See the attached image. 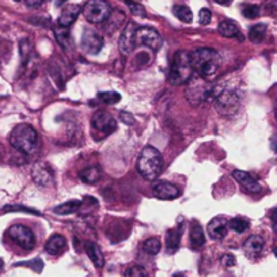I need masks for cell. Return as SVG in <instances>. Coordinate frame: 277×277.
I'll list each match as a JSON object with an SVG mask.
<instances>
[{"label":"cell","mask_w":277,"mask_h":277,"mask_svg":"<svg viewBox=\"0 0 277 277\" xmlns=\"http://www.w3.org/2000/svg\"><path fill=\"white\" fill-rule=\"evenodd\" d=\"M15 266H29V268H33L37 273L42 272V268H43V262L39 258H35V260L33 261H29V262H19V264H17Z\"/></svg>","instance_id":"36"},{"label":"cell","mask_w":277,"mask_h":277,"mask_svg":"<svg viewBox=\"0 0 277 277\" xmlns=\"http://www.w3.org/2000/svg\"><path fill=\"white\" fill-rule=\"evenodd\" d=\"M98 98L102 104L105 105H116L121 101V96L116 91H106V93H100Z\"/></svg>","instance_id":"32"},{"label":"cell","mask_w":277,"mask_h":277,"mask_svg":"<svg viewBox=\"0 0 277 277\" xmlns=\"http://www.w3.org/2000/svg\"><path fill=\"white\" fill-rule=\"evenodd\" d=\"M80 207H82V201L71 200V201H67V203L60 204V205L53 208V212L56 215H71V213L76 212Z\"/></svg>","instance_id":"25"},{"label":"cell","mask_w":277,"mask_h":277,"mask_svg":"<svg viewBox=\"0 0 277 277\" xmlns=\"http://www.w3.org/2000/svg\"><path fill=\"white\" fill-rule=\"evenodd\" d=\"M25 3H26L27 7H30V9H37L39 6H42L43 0H23Z\"/></svg>","instance_id":"41"},{"label":"cell","mask_w":277,"mask_h":277,"mask_svg":"<svg viewBox=\"0 0 277 277\" xmlns=\"http://www.w3.org/2000/svg\"><path fill=\"white\" fill-rule=\"evenodd\" d=\"M125 5L128 6V9L130 10V13L136 15V17H146V10L140 3L133 2V0H126Z\"/></svg>","instance_id":"33"},{"label":"cell","mask_w":277,"mask_h":277,"mask_svg":"<svg viewBox=\"0 0 277 277\" xmlns=\"http://www.w3.org/2000/svg\"><path fill=\"white\" fill-rule=\"evenodd\" d=\"M14 2H23V0H14Z\"/></svg>","instance_id":"48"},{"label":"cell","mask_w":277,"mask_h":277,"mask_svg":"<svg viewBox=\"0 0 277 277\" xmlns=\"http://www.w3.org/2000/svg\"><path fill=\"white\" fill-rule=\"evenodd\" d=\"M217 31H219V34L225 37V38H237V37H241L239 26L234 21H229V19H225V21L220 22V25L217 27Z\"/></svg>","instance_id":"22"},{"label":"cell","mask_w":277,"mask_h":277,"mask_svg":"<svg viewBox=\"0 0 277 277\" xmlns=\"http://www.w3.org/2000/svg\"><path fill=\"white\" fill-rule=\"evenodd\" d=\"M243 17L249 18V19H254L260 15V7L256 5H247L242 9Z\"/></svg>","instance_id":"35"},{"label":"cell","mask_w":277,"mask_h":277,"mask_svg":"<svg viewBox=\"0 0 277 277\" xmlns=\"http://www.w3.org/2000/svg\"><path fill=\"white\" fill-rule=\"evenodd\" d=\"M125 21V14L117 10V11H114L110 14V17L106 19V25H105V30H108L109 33H112V31L117 30L118 27L121 26L122 23Z\"/></svg>","instance_id":"24"},{"label":"cell","mask_w":277,"mask_h":277,"mask_svg":"<svg viewBox=\"0 0 277 277\" xmlns=\"http://www.w3.org/2000/svg\"><path fill=\"white\" fill-rule=\"evenodd\" d=\"M162 43H163V39L155 29L147 26L137 27V30H136V45H143V47H147L151 51L156 52L160 49Z\"/></svg>","instance_id":"9"},{"label":"cell","mask_w":277,"mask_h":277,"mask_svg":"<svg viewBox=\"0 0 277 277\" xmlns=\"http://www.w3.org/2000/svg\"><path fill=\"white\" fill-rule=\"evenodd\" d=\"M93 128L97 130H100L102 133H113L116 128H117V121L112 117V114L105 110H98L94 113L93 120H91Z\"/></svg>","instance_id":"10"},{"label":"cell","mask_w":277,"mask_h":277,"mask_svg":"<svg viewBox=\"0 0 277 277\" xmlns=\"http://www.w3.org/2000/svg\"><path fill=\"white\" fill-rule=\"evenodd\" d=\"M53 33H55V37H56L57 42L60 43V47H63L64 49H69L72 47L68 27H61L57 25V26L53 29Z\"/></svg>","instance_id":"26"},{"label":"cell","mask_w":277,"mask_h":277,"mask_svg":"<svg viewBox=\"0 0 277 277\" xmlns=\"http://www.w3.org/2000/svg\"><path fill=\"white\" fill-rule=\"evenodd\" d=\"M187 87V100L193 106H199L208 100H213L215 84H209L203 78H193L189 80Z\"/></svg>","instance_id":"6"},{"label":"cell","mask_w":277,"mask_h":277,"mask_svg":"<svg viewBox=\"0 0 277 277\" xmlns=\"http://www.w3.org/2000/svg\"><path fill=\"white\" fill-rule=\"evenodd\" d=\"M173 277H183V276H182V274H174Z\"/></svg>","instance_id":"46"},{"label":"cell","mask_w":277,"mask_h":277,"mask_svg":"<svg viewBox=\"0 0 277 277\" xmlns=\"http://www.w3.org/2000/svg\"><path fill=\"white\" fill-rule=\"evenodd\" d=\"M213 101L215 108L221 116L224 117H233L241 108L242 104V93L238 88L229 86H216L215 84V93H213Z\"/></svg>","instance_id":"2"},{"label":"cell","mask_w":277,"mask_h":277,"mask_svg":"<svg viewBox=\"0 0 277 277\" xmlns=\"http://www.w3.org/2000/svg\"><path fill=\"white\" fill-rule=\"evenodd\" d=\"M82 13L90 23L100 25L110 17L112 7L106 0H88L82 9Z\"/></svg>","instance_id":"7"},{"label":"cell","mask_w":277,"mask_h":277,"mask_svg":"<svg viewBox=\"0 0 277 277\" xmlns=\"http://www.w3.org/2000/svg\"><path fill=\"white\" fill-rule=\"evenodd\" d=\"M215 2H216V3H219V5H228L231 0H215Z\"/></svg>","instance_id":"43"},{"label":"cell","mask_w":277,"mask_h":277,"mask_svg":"<svg viewBox=\"0 0 277 277\" xmlns=\"http://www.w3.org/2000/svg\"><path fill=\"white\" fill-rule=\"evenodd\" d=\"M193 76V68L191 63V53L187 51H178L174 55L173 63L170 65L169 82L174 86L185 84Z\"/></svg>","instance_id":"5"},{"label":"cell","mask_w":277,"mask_h":277,"mask_svg":"<svg viewBox=\"0 0 277 277\" xmlns=\"http://www.w3.org/2000/svg\"><path fill=\"white\" fill-rule=\"evenodd\" d=\"M265 241L260 235H251L243 243V250L247 256L257 257L261 251L264 250Z\"/></svg>","instance_id":"17"},{"label":"cell","mask_w":277,"mask_h":277,"mask_svg":"<svg viewBox=\"0 0 277 277\" xmlns=\"http://www.w3.org/2000/svg\"><path fill=\"white\" fill-rule=\"evenodd\" d=\"M104 47V38L98 31L84 29L82 34V48L88 55H97Z\"/></svg>","instance_id":"11"},{"label":"cell","mask_w":277,"mask_h":277,"mask_svg":"<svg viewBox=\"0 0 277 277\" xmlns=\"http://www.w3.org/2000/svg\"><path fill=\"white\" fill-rule=\"evenodd\" d=\"M160 247H162V243L158 238H148L143 243V250L150 256H156L160 251Z\"/></svg>","instance_id":"31"},{"label":"cell","mask_w":277,"mask_h":277,"mask_svg":"<svg viewBox=\"0 0 277 277\" xmlns=\"http://www.w3.org/2000/svg\"><path fill=\"white\" fill-rule=\"evenodd\" d=\"M273 253H274V256L277 257V246L274 247V249H273Z\"/></svg>","instance_id":"44"},{"label":"cell","mask_w":277,"mask_h":277,"mask_svg":"<svg viewBox=\"0 0 277 277\" xmlns=\"http://www.w3.org/2000/svg\"><path fill=\"white\" fill-rule=\"evenodd\" d=\"M193 72L203 79H211L219 72L221 67V56L211 48H199L191 53Z\"/></svg>","instance_id":"1"},{"label":"cell","mask_w":277,"mask_h":277,"mask_svg":"<svg viewBox=\"0 0 277 277\" xmlns=\"http://www.w3.org/2000/svg\"><path fill=\"white\" fill-rule=\"evenodd\" d=\"M163 158L160 152L152 146H146L137 159V171L146 181H154L162 171Z\"/></svg>","instance_id":"3"},{"label":"cell","mask_w":277,"mask_h":277,"mask_svg":"<svg viewBox=\"0 0 277 277\" xmlns=\"http://www.w3.org/2000/svg\"><path fill=\"white\" fill-rule=\"evenodd\" d=\"M179 195L181 191L170 182H159L154 187V196L159 200H175L179 197Z\"/></svg>","instance_id":"14"},{"label":"cell","mask_w":277,"mask_h":277,"mask_svg":"<svg viewBox=\"0 0 277 277\" xmlns=\"http://www.w3.org/2000/svg\"><path fill=\"white\" fill-rule=\"evenodd\" d=\"M57 2H59V3H63V2H65V0H57Z\"/></svg>","instance_id":"47"},{"label":"cell","mask_w":277,"mask_h":277,"mask_svg":"<svg viewBox=\"0 0 277 277\" xmlns=\"http://www.w3.org/2000/svg\"><path fill=\"white\" fill-rule=\"evenodd\" d=\"M3 268V260H2V258H0V269Z\"/></svg>","instance_id":"45"},{"label":"cell","mask_w":277,"mask_h":277,"mask_svg":"<svg viewBox=\"0 0 277 277\" xmlns=\"http://www.w3.org/2000/svg\"><path fill=\"white\" fill-rule=\"evenodd\" d=\"M7 234L14 242L19 245L22 249L25 250H31L35 245V237L34 233L31 231L29 227L22 224H15L11 225L7 231Z\"/></svg>","instance_id":"8"},{"label":"cell","mask_w":277,"mask_h":277,"mask_svg":"<svg viewBox=\"0 0 277 277\" xmlns=\"http://www.w3.org/2000/svg\"><path fill=\"white\" fill-rule=\"evenodd\" d=\"M125 277H147V272H146V269L143 266L133 265V266L126 269Z\"/></svg>","instance_id":"34"},{"label":"cell","mask_w":277,"mask_h":277,"mask_svg":"<svg viewBox=\"0 0 277 277\" xmlns=\"http://www.w3.org/2000/svg\"><path fill=\"white\" fill-rule=\"evenodd\" d=\"M82 13V7L79 5L65 6L57 19V25L61 27H69L78 19L79 14Z\"/></svg>","instance_id":"15"},{"label":"cell","mask_w":277,"mask_h":277,"mask_svg":"<svg viewBox=\"0 0 277 277\" xmlns=\"http://www.w3.org/2000/svg\"><path fill=\"white\" fill-rule=\"evenodd\" d=\"M173 14L179 21L185 22V23H191L193 21V13L187 6H174Z\"/></svg>","instance_id":"29"},{"label":"cell","mask_w":277,"mask_h":277,"mask_svg":"<svg viewBox=\"0 0 277 277\" xmlns=\"http://www.w3.org/2000/svg\"><path fill=\"white\" fill-rule=\"evenodd\" d=\"M84 250H86L87 256L91 260V262L94 264L96 268H102L105 265V258L102 251H101L100 246L97 245L96 242H91V241H87L84 243Z\"/></svg>","instance_id":"19"},{"label":"cell","mask_w":277,"mask_h":277,"mask_svg":"<svg viewBox=\"0 0 277 277\" xmlns=\"http://www.w3.org/2000/svg\"><path fill=\"white\" fill-rule=\"evenodd\" d=\"M65 246H67V241L64 237L60 234H53L45 245V250L51 256H59L64 251Z\"/></svg>","instance_id":"20"},{"label":"cell","mask_w":277,"mask_h":277,"mask_svg":"<svg viewBox=\"0 0 277 277\" xmlns=\"http://www.w3.org/2000/svg\"><path fill=\"white\" fill-rule=\"evenodd\" d=\"M79 177H80V179H82L83 182H86V183H96V182L100 181L101 170L98 169V167H96V166L87 167V169L80 171Z\"/></svg>","instance_id":"28"},{"label":"cell","mask_w":277,"mask_h":277,"mask_svg":"<svg viewBox=\"0 0 277 277\" xmlns=\"http://www.w3.org/2000/svg\"><path fill=\"white\" fill-rule=\"evenodd\" d=\"M33 179L38 187H48L52 182V173L43 165H37L33 169Z\"/></svg>","instance_id":"21"},{"label":"cell","mask_w":277,"mask_h":277,"mask_svg":"<svg viewBox=\"0 0 277 277\" xmlns=\"http://www.w3.org/2000/svg\"><path fill=\"white\" fill-rule=\"evenodd\" d=\"M136 30H137L136 25L133 22H129L125 29L122 30L121 35H120L118 48H120V52L124 56H128V55L133 52L134 47H136Z\"/></svg>","instance_id":"12"},{"label":"cell","mask_w":277,"mask_h":277,"mask_svg":"<svg viewBox=\"0 0 277 277\" xmlns=\"http://www.w3.org/2000/svg\"><path fill=\"white\" fill-rule=\"evenodd\" d=\"M182 233H183V225L178 224L177 227L169 229L167 234H166V246H167V251L171 254L179 249Z\"/></svg>","instance_id":"18"},{"label":"cell","mask_w":277,"mask_h":277,"mask_svg":"<svg viewBox=\"0 0 277 277\" xmlns=\"http://www.w3.org/2000/svg\"><path fill=\"white\" fill-rule=\"evenodd\" d=\"M228 227L235 233H238V234H242L245 233L246 229H249L250 227V223L246 219H243V217H234V219H231L228 221Z\"/></svg>","instance_id":"30"},{"label":"cell","mask_w":277,"mask_h":277,"mask_svg":"<svg viewBox=\"0 0 277 277\" xmlns=\"http://www.w3.org/2000/svg\"><path fill=\"white\" fill-rule=\"evenodd\" d=\"M266 35V25L265 23H257L251 27L249 31V39L253 43H261Z\"/></svg>","instance_id":"27"},{"label":"cell","mask_w":277,"mask_h":277,"mask_svg":"<svg viewBox=\"0 0 277 277\" xmlns=\"http://www.w3.org/2000/svg\"><path fill=\"white\" fill-rule=\"evenodd\" d=\"M221 264L224 265L225 268H233L235 264H237V260L233 254H224L221 257Z\"/></svg>","instance_id":"40"},{"label":"cell","mask_w":277,"mask_h":277,"mask_svg":"<svg viewBox=\"0 0 277 277\" xmlns=\"http://www.w3.org/2000/svg\"><path fill=\"white\" fill-rule=\"evenodd\" d=\"M212 19V13H211V10L208 9H201L199 13V22L200 25H208L209 22Z\"/></svg>","instance_id":"38"},{"label":"cell","mask_w":277,"mask_h":277,"mask_svg":"<svg viewBox=\"0 0 277 277\" xmlns=\"http://www.w3.org/2000/svg\"><path fill=\"white\" fill-rule=\"evenodd\" d=\"M10 143L22 154L31 155L38 147L37 130L29 124H19L10 133Z\"/></svg>","instance_id":"4"},{"label":"cell","mask_w":277,"mask_h":277,"mask_svg":"<svg viewBox=\"0 0 277 277\" xmlns=\"http://www.w3.org/2000/svg\"><path fill=\"white\" fill-rule=\"evenodd\" d=\"M270 221H272V228L274 233H277V208L270 212Z\"/></svg>","instance_id":"42"},{"label":"cell","mask_w":277,"mask_h":277,"mask_svg":"<svg viewBox=\"0 0 277 277\" xmlns=\"http://www.w3.org/2000/svg\"><path fill=\"white\" fill-rule=\"evenodd\" d=\"M233 178L235 181L241 183V187H243L247 192L250 193H260L261 185L257 182L256 178H253L249 173L242 171V170H234L233 171Z\"/></svg>","instance_id":"13"},{"label":"cell","mask_w":277,"mask_h":277,"mask_svg":"<svg viewBox=\"0 0 277 277\" xmlns=\"http://www.w3.org/2000/svg\"><path fill=\"white\" fill-rule=\"evenodd\" d=\"M205 245V235L204 229L199 223H193L191 227V246L195 250H200Z\"/></svg>","instance_id":"23"},{"label":"cell","mask_w":277,"mask_h":277,"mask_svg":"<svg viewBox=\"0 0 277 277\" xmlns=\"http://www.w3.org/2000/svg\"><path fill=\"white\" fill-rule=\"evenodd\" d=\"M228 221L224 217H215L208 224V234L212 239H223L228 233Z\"/></svg>","instance_id":"16"},{"label":"cell","mask_w":277,"mask_h":277,"mask_svg":"<svg viewBox=\"0 0 277 277\" xmlns=\"http://www.w3.org/2000/svg\"><path fill=\"white\" fill-rule=\"evenodd\" d=\"M120 120H121L125 125H134V122H136L133 114L128 112H120Z\"/></svg>","instance_id":"39"},{"label":"cell","mask_w":277,"mask_h":277,"mask_svg":"<svg viewBox=\"0 0 277 277\" xmlns=\"http://www.w3.org/2000/svg\"><path fill=\"white\" fill-rule=\"evenodd\" d=\"M3 211H5V212H13V211H22V212L34 213V215H37V216H38V215H39L38 211H35V209H31V208L23 207V205H7V207L3 208Z\"/></svg>","instance_id":"37"}]
</instances>
